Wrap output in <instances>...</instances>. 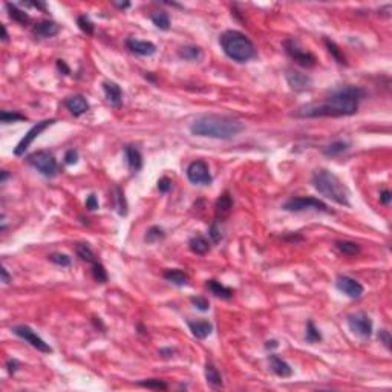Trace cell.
Returning <instances> with one entry per match:
<instances>
[{
    "label": "cell",
    "instance_id": "obj_1",
    "mask_svg": "<svg viewBox=\"0 0 392 392\" xmlns=\"http://www.w3.org/2000/svg\"><path fill=\"white\" fill-rule=\"evenodd\" d=\"M365 97V90L357 86H345L320 105H306L299 108L294 113L299 118L317 117H348L359 110V103Z\"/></svg>",
    "mask_w": 392,
    "mask_h": 392
},
{
    "label": "cell",
    "instance_id": "obj_2",
    "mask_svg": "<svg viewBox=\"0 0 392 392\" xmlns=\"http://www.w3.org/2000/svg\"><path fill=\"white\" fill-rule=\"evenodd\" d=\"M244 129V123L225 115H202L190 124L193 135L215 140H233Z\"/></svg>",
    "mask_w": 392,
    "mask_h": 392
},
{
    "label": "cell",
    "instance_id": "obj_3",
    "mask_svg": "<svg viewBox=\"0 0 392 392\" xmlns=\"http://www.w3.org/2000/svg\"><path fill=\"white\" fill-rule=\"evenodd\" d=\"M314 189L325 198L331 199L339 205L349 207V190L345 186V182L328 169H317L311 176Z\"/></svg>",
    "mask_w": 392,
    "mask_h": 392
},
{
    "label": "cell",
    "instance_id": "obj_4",
    "mask_svg": "<svg viewBox=\"0 0 392 392\" xmlns=\"http://www.w3.org/2000/svg\"><path fill=\"white\" fill-rule=\"evenodd\" d=\"M219 43H221V48L228 59H232L238 63H245L256 55V49H255L253 42L245 34H242L239 31H233V29L225 31L221 36V39H219Z\"/></svg>",
    "mask_w": 392,
    "mask_h": 392
},
{
    "label": "cell",
    "instance_id": "obj_5",
    "mask_svg": "<svg viewBox=\"0 0 392 392\" xmlns=\"http://www.w3.org/2000/svg\"><path fill=\"white\" fill-rule=\"evenodd\" d=\"M28 163L46 178H54L59 174V166L54 155L48 151H39L28 156Z\"/></svg>",
    "mask_w": 392,
    "mask_h": 392
},
{
    "label": "cell",
    "instance_id": "obj_6",
    "mask_svg": "<svg viewBox=\"0 0 392 392\" xmlns=\"http://www.w3.org/2000/svg\"><path fill=\"white\" fill-rule=\"evenodd\" d=\"M283 209L286 212H305V210H316V212H328V207L325 202H322L311 196H297V198L288 199L283 204Z\"/></svg>",
    "mask_w": 392,
    "mask_h": 392
},
{
    "label": "cell",
    "instance_id": "obj_7",
    "mask_svg": "<svg viewBox=\"0 0 392 392\" xmlns=\"http://www.w3.org/2000/svg\"><path fill=\"white\" fill-rule=\"evenodd\" d=\"M283 48H285V52L291 57V59L302 67H313L316 65V57L308 52V51H304L301 46L297 44V42L288 39L283 42Z\"/></svg>",
    "mask_w": 392,
    "mask_h": 392
},
{
    "label": "cell",
    "instance_id": "obj_8",
    "mask_svg": "<svg viewBox=\"0 0 392 392\" xmlns=\"http://www.w3.org/2000/svg\"><path fill=\"white\" fill-rule=\"evenodd\" d=\"M187 178L192 184L196 186H210L213 178L210 175L209 166L205 164V161H193L187 167Z\"/></svg>",
    "mask_w": 392,
    "mask_h": 392
},
{
    "label": "cell",
    "instance_id": "obj_9",
    "mask_svg": "<svg viewBox=\"0 0 392 392\" xmlns=\"http://www.w3.org/2000/svg\"><path fill=\"white\" fill-rule=\"evenodd\" d=\"M347 324H348L349 329L355 334V336H359L362 339L371 337V334H372V320L368 314L354 313V314L348 316Z\"/></svg>",
    "mask_w": 392,
    "mask_h": 392
},
{
    "label": "cell",
    "instance_id": "obj_10",
    "mask_svg": "<svg viewBox=\"0 0 392 392\" xmlns=\"http://www.w3.org/2000/svg\"><path fill=\"white\" fill-rule=\"evenodd\" d=\"M11 331H13L17 337H20V339L25 340L26 343H29L31 347L36 348L37 351L44 352V354L52 352V348L49 347V345L46 343L40 336H37V334L34 332L29 327H26V325H19V327H14Z\"/></svg>",
    "mask_w": 392,
    "mask_h": 392
},
{
    "label": "cell",
    "instance_id": "obj_11",
    "mask_svg": "<svg viewBox=\"0 0 392 392\" xmlns=\"http://www.w3.org/2000/svg\"><path fill=\"white\" fill-rule=\"evenodd\" d=\"M54 123H55V120H43V121H40V123H37V124H34L32 128L26 132V135L20 140V143L17 144V147L14 149V155H16V156H22L23 153L26 152V149L32 144V141L36 140V138H37L43 131H46V129H48L49 126L54 124Z\"/></svg>",
    "mask_w": 392,
    "mask_h": 392
},
{
    "label": "cell",
    "instance_id": "obj_12",
    "mask_svg": "<svg viewBox=\"0 0 392 392\" xmlns=\"http://www.w3.org/2000/svg\"><path fill=\"white\" fill-rule=\"evenodd\" d=\"M336 286L340 293L348 296L349 299H360L362 294L365 293L363 285L352 278H348V276H339L336 281Z\"/></svg>",
    "mask_w": 392,
    "mask_h": 392
},
{
    "label": "cell",
    "instance_id": "obj_13",
    "mask_svg": "<svg viewBox=\"0 0 392 392\" xmlns=\"http://www.w3.org/2000/svg\"><path fill=\"white\" fill-rule=\"evenodd\" d=\"M285 78H286L288 85H290V87L297 90V92L308 90L311 86H313V78L306 74L294 71V69H288L286 74H285Z\"/></svg>",
    "mask_w": 392,
    "mask_h": 392
},
{
    "label": "cell",
    "instance_id": "obj_14",
    "mask_svg": "<svg viewBox=\"0 0 392 392\" xmlns=\"http://www.w3.org/2000/svg\"><path fill=\"white\" fill-rule=\"evenodd\" d=\"M126 46H128V49L132 51L133 54L143 55V57H151L156 52V46L152 42L138 40L133 37H129L128 40H126Z\"/></svg>",
    "mask_w": 392,
    "mask_h": 392
},
{
    "label": "cell",
    "instance_id": "obj_15",
    "mask_svg": "<svg viewBox=\"0 0 392 392\" xmlns=\"http://www.w3.org/2000/svg\"><path fill=\"white\" fill-rule=\"evenodd\" d=\"M59 31H60V26L52 20H42V22L36 23L32 28V34L39 39H51V37L57 36Z\"/></svg>",
    "mask_w": 392,
    "mask_h": 392
},
{
    "label": "cell",
    "instance_id": "obj_16",
    "mask_svg": "<svg viewBox=\"0 0 392 392\" xmlns=\"http://www.w3.org/2000/svg\"><path fill=\"white\" fill-rule=\"evenodd\" d=\"M103 90H105V95H106V100L110 106L113 108H120L121 103H123V90L121 87L115 83V82H110V80H106L105 83H103Z\"/></svg>",
    "mask_w": 392,
    "mask_h": 392
},
{
    "label": "cell",
    "instance_id": "obj_17",
    "mask_svg": "<svg viewBox=\"0 0 392 392\" xmlns=\"http://www.w3.org/2000/svg\"><path fill=\"white\" fill-rule=\"evenodd\" d=\"M65 106H66V109L69 112L74 115V117H80V115H83V113H86L89 110V103L83 95L67 97L65 100Z\"/></svg>",
    "mask_w": 392,
    "mask_h": 392
},
{
    "label": "cell",
    "instance_id": "obj_18",
    "mask_svg": "<svg viewBox=\"0 0 392 392\" xmlns=\"http://www.w3.org/2000/svg\"><path fill=\"white\" fill-rule=\"evenodd\" d=\"M270 370L278 375V377H282V378H288L293 375V370L291 366L288 365L285 360H282L279 355H270Z\"/></svg>",
    "mask_w": 392,
    "mask_h": 392
},
{
    "label": "cell",
    "instance_id": "obj_19",
    "mask_svg": "<svg viewBox=\"0 0 392 392\" xmlns=\"http://www.w3.org/2000/svg\"><path fill=\"white\" fill-rule=\"evenodd\" d=\"M124 153H126V159H128L129 170L132 172V174H136V172H140L141 167H143L141 152L138 151L136 147H133V146H126L124 147Z\"/></svg>",
    "mask_w": 392,
    "mask_h": 392
},
{
    "label": "cell",
    "instance_id": "obj_20",
    "mask_svg": "<svg viewBox=\"0 0 392 392\" xmlns=\"http://www.w3.org/2000/svg\"><path fill=\"white\" fill-rule=\"evenodd\" d=\"M187 325L192 331V334L196 337V339H205V337H209L212 331H213V325L210 324V322H207V320H198V322H187Z\"/></svg>",
    "mask_w": 392,
    "mask_h": 392
},
{
    "label": "cell",
    "instance_id": "obj_21",
    "mask_svg": "<svg viewBox=\"0 0 392 392\" xmlns=\"http://www.w3.org/2000/svg\"><path fill=\"white\" fill-rule=\"evenodd\" d=\"M232 207H233V199H232V196H230L228 192H224L221 196L218 198L216 204H215V212L218 216H227L230 213V210H232Z\"/></svg>",
    "mask_w": 392,
    "mask_h": 392
},
{
    "label": "cell",
    "instance_id": "obj_22",
    "mask_svg": "<svg viewBox=\"0 0 392 392\" xmlns=\"http://www.w3.org/2000/svg\"><path fill=\"white\" fill-rule=\"evenodd\" d=\"M189 248L195 253V255H205L210 250V244L204 236L196 235L189 240Z\"/></svg>",
    "mask_w": 392,
    "mask_h": 392
},
{
    "label": "cell",
    "instance_id": "obj_23",
    "mask_svg": "<svg viewBox=\"0 0 392 392\" xmlns=\"http://www.w3.org/2000/svg\"><path fill=\"white\" fill-rule=\"evenodd\" d=\"M207 288L216 296V297H221V299H225V301H228V299H232L233 297V291L230 290L228 286L222 285L221 282H218V281H207Z\"/></svg>",
    "mask_w": 392,
    "mask_h": 392
},
{
    "label": "cell",
    "instance_id": "obj_24",
    "mask_svg": "<svg viewBox=\"0 0 392 392\" xmlns=\"http://www.w3.org/2000/svg\"><path fill=\"white\" fill-rule=\"evenodd\" d=\"M205 380H207V383H209V386H212V388H221L222 386V377L215 368V365H212V363L205 365Z\"/></svg>",
    "mask_w": 392,
    "mask_h": 392
},
{
    "label": "cell",
    "instance_id": "obj_25",
    "mask_svg": "<svg viewBox=\"0 0 392 392\" xmlns=\"http://www.w3.org/2000/svg\"><path fill=\"white\" fill-rule=\"evenodd\" d=\"M164 279L178 286H184L189 283V276L181 270H167L164 273Z\"/></svg>",
    "mask_w": 392,
    "mask_h": 392
},
{
    "label": "cell",
    "instance_id": "obj_26",
    "mask_svg": "<svg viewBox=\"0 0 392 392\" xmlns=\"http://www.w3.org/2000/svg\"><path fill=\"white\" fill-rule=\"evenodd\" d=\"M179 57L187 62H198L202 59V51L198 48V46H184V48L179 49Z\"/></svg>",
    "mask_w": 392,
    "mask_h": 392
},
{
    "label": "cell",
    "instance_id": "obj_27",
    "mask_svg": "<svg viewBox=\"0 0 392 392\" xmlns=\"http://www.w3.org/2000/svg\"><path fill=\"white\" fill-rule=\"evenodd\" d=\"M336 248L347 256H355L360 253V245L351 240H336Z\"/></svg>",
    "mask_w": 392,
    "mask_h": 392
},
{
    "label": "cell",
    "instance_id": "obj_28",
    "mask_svg": "<svg viewBox=\"0 0 392 392\" xmlns=\"http://www.w3.org/2000/svg\"><path fill=\"white\" fill-rule=\"evenodd\" d=\"M6 9H8L9 17L13 19L14 22L20 23V25H26V23L29 22V16H28L23 9L17 8L16 5H13V3H6Z\"/></svg>",
    "mask_w": 392,
    "mask_h": 392
},
{
    "label": "cell",
    "instance_id": "obj_29",
    "mask_svg": "<svg viewBox=\"0 0 392 392\" xmlns=\"http://www.w3.org/2000/svg\"><path fill=\"white\" fill-rule=\"evenodd\" d=\"M348 149H349V143H347V141H334V143L328 144L324 149V153L327 156H337V155H342L343 152H347Z\"/></svg>",
    "mask_w": 392,
    "mask_h": 392
},
{
    "label": "cell",
    "instance_id": "obj_30",
    "mask_svg": "<svg viewBox=\"0 0 392 392\" xmlns=\"http://www.w3.org/2000/svg\"><path fill=\"white\" fill-rule=\"evenodd\" d=\"M75 251H77L78 258L82 259V261H85V262H87V263H94V262H97L95 253L92 251V248L89 247V244H83V242H82V244H77Z\"/></svg>",
    "mask_w": 392,
    "mask_h": 392
},
{
    "label": "cell",
    "instance_id": "obj_31",
    "mask_svg": "<svg viewBox=\"0 0 392 392\" xmlns=\"http://www.w3.org/2000/svg\"><path fill=\"white\" fill-rule=\"evenodd\" d=\"M151 20L153 22V25L156 28H159L161 31H167L170 28V19L169 14L164 13V11H155V13L151 16Z\"/></svg>",
    "mask_w": 392,
    "mask_h": 392
},
{
    "label": "cell",
    "instance_id": "obj_32",
    "mask_svg": "<svg viewBox=\"0 0 392 392\" xmlns=\"http://www.w3.org/2000/svg\"><path fill=\"white\" fill-rule=\"evenodd\" d=\"M113 193H115V196H113V198H115V209H117L120 216H126V215H128V202H126L123 190L120 187H115Z\"/></svg>",
    "mask_w": 392,
    "mask_h": 392
},
{
    "label": "cell",
    "instance_id": "obj_33",
    "mask_svg": "<svg viewBox=\"0 0 392 392\" xmlns=\"http://www.w3.org/2000/svg\"><path fill=\"white\" fill-rule=\"evenodd\" d=\"M164 236H166L164 230L161 228V227L153 225V227H151V228H149L147 232H146L144 240L147 242V244H153V242H158V240H161V239H164Z\"/></svg>",
    "mask_w": 392,
    "mask_h": 392
},
{
    "label": "cell",
    "instance_id": "obj_34",
    "mask_svg": "<svg viewBox=\"0 0 392 392\" xmlns=\"http://www.w3.org/2000/svg\"><path fill=\"white\" fill-rule=\"evenodd\" d=\"M92 276L98 283H106L108 282V271L103 267V263L94 262L92 263Z\"/></svg>",
    "mask_w": 392,
    "mask_h": 392
},
{
    "label": "cell",
    "instance_id": "obj_35",
    "mask_svg": "<svg viewBox=\"0 0 392 392\" xmlns=\"http://www.w3.org/2000/svg\"><path fill=\"white\" fill-rule=\"evenodd\" d=\"M305 340L308 343H316V342H320L322 340V334L320 331L314 327L313 322H308L306 324V334H305Z\"/></svg>",
    "mask_w": 392,
    "mask_h": 392
},
{
    "label": "cell",
    "instance_id": "obj_36",
    "mask_svg": "<svg viewBox=\"0 0 392 392\" xmlns=\"http://www.w3.org/2000/svg\"><path fill=\"white\" fill-rule=\"evenodd\" d=\"M325 44H327V48H328L329 54L334 57V59L337 60V63H340V65H347V59H345V55L342 54V51L339 49V46H337L336 43L331 42V40H325Z\"/></svg>",
    "mask_w": 392,
    "mask_h": 392
},
{
    "label": "cell",
    "instance_id": "obj_37",
    "mask_svg": "<svg viewBox=\"0 0 392 392\" xmlns=\"http://www.w3.org/2000/svg\"><path fill=\"white\" fill-rule=\"evenodd\" d=\"M77 25H78L80 29H82L86 34V36H92V34H94L95 26H94V23L90 22V19L87 16H78Z\"/></svg>",
    "mask_w": 392,
    "mask_h": 392
},
{
    "label": "cell",
    "instance_id": "obj_38",
    "mask_svg": "<svg viewBox=\"0 0 392 392\" xmlns=\"http://www.w3.org/2000/svg\"><path fill=\"white\" fill-rule=\"evenodd\" d=\"M138 385L143 386V388H147V389H155V391H166L169 388L167 383H164L163 380H158V378L143 380V382H138Z\"/></svg>",
    "mask_w": 392,
    "mask_h": 392
},
{
    "label": "cell",
    "instance_id": "obj_39",
    "mask_svg": "<svg viewBox=\"0 0 392 392\" xmlns=\"http://www.w3.org/2000/svg\"><path fill=\"white\" fill-rule=\"evenodd\" d=\"M0 120H2L3 124H8V123H13V121H23V120H26V117L22 113H17V112L2 110V113H0Z\"/></svg>",
    "mask_w": 392,
    "mask_h": 392
},
{
    "label": "cell",
    "instance_id": "obj_40",
    "mask_svg": "<svg viewBox=\"0 0 392 392\" xmlns=\"http://www.w3.org/2000/svg\"><path fill=\"white\" fill-rule=\"evenodd\" d=\"M49 261L54 262L55 265H60V267H67V265H71V258L63 255V253H52L49 256Z\"/></svg>",
    "mask_w": 392,
    "mask_h": 392
},
{
    "label": "cell",
    "instance_id": "obj_41",
    "mask_svg": "<svg viewBox=\"0 0 392 392\" xmlns=\"http://www.w3.org/2000/svg\"><path fill=\"white\" fill-rule=\"evenodd\" d=\"M190 302H192V305H193L196 309H199V311H209V308H210V302L207 301L205 297H202V296L192 297V299H190Z\"/></svg>",
    "mask_w": 392,
    "mask_h": 392
},
{
    "label": "cell",
    "instance_id": "obj_42",
    "mask_svg": "<svg viewBox=\"0 0 392 392\" xmlns=\"http://www.w3.org/2000/svg\"><path fill=\"white\" fill-rule=\"evenodd\" d=\"M77 161H78V152L75 149H69L65 153V163L67 166H72V164H77Z\"/></svg>",
    "mask_w": 392,
    "mask_h": 392
},
{
    "label": "cell",
    "instance_id": "obj_43",
    "mask_svg": "<svg viewBox=\"0 0 392 392\" xmlns=\"http://www.w3.org/2000/svg\"><path fill=\"white\" fill-rule=\"evenodd\" d=\"M209 236L212 238V240L213 242H219L222 239V235H221V230L218 228V224L216 222H213L212 225H210V230H209Z\"/></svg>",
    "mask_w": 392,
    "mask_h": 392
},
{
    "label": "cell",
    "instance_id": "obj_44",
    "mask_svg": "<svg viewBox=\"0 0 392 392\" xmlns=\"http://www.w3.org/2000/svg\"><path fill=\"white\" fill-rule=\"evenodd\" d=\"M378 340L382 342L388 349H391V342L392 340H391V334H389L388 329H380V332H378Z\"/></svg>",
    "mask_w": 392,
    "mask_h": 392
},
{
    "label": "cell",
    "instance_id": "obj_45",
    "mask_svg": "<svg viewBox=\"0 0 392 392\" xmlns=\"http://www.w3.org/2000/svg\"><path fill=\"white\" fill-rule=\"evenodd\" d=\"M172 189V181L169 179V178H161L159 181H158V190L161 192V193H167L169 190Z\"/></svg>",
    "mask_w": 392,
    "mask_h": 392
},
{
    "label": "cell",
    "instance_id": "obj_46",
    "mask_svg": "<svg viewBox=\"0 0 392 392\" xmlns=\"http://www.w3.org/2000/svg\"><path fill=\"white\" fill-rule=\"evenodd\" d=\"M86 209L90 210V212H94V210L98 209V199H97L95 195H89L86 198Z\"/></svg>",
    "mask_w": 392,
    "mask_h": 392
},
{
    "label": "cell",
    "instance_id": "obj_47",
    "mask_svg": "<svg viewBox=\"0 0 392 392\" xmlns=\"http://www.w3.org/2000/svg\"><path fill=\"white\" fill-rule=\"evenodd\" d=\"M392 199V193L389 190H383L382 193H380V202H382L383 205H389Z\"/></svg>",
    "mask_w": 392,
    "mask_h": 392
},
{
    "label": "cell",
    "instance_id": "obj_48",
    "mask_svg": "<svg viewBox=\"0 0 392 392\" xmlns=\"http://www.w3.org/2000/svg\"><path fill=\"white\" fill-rule=\"evenodd\" d=\"M57 69H59L60 72H63L65 75H67V74H71V69L67 67V65L63 62V60H57Z\"/></svg>",
    "mask_w": 392,
    "mask_h": 392
},
{
    "label": "cell",
    "instance_id": "obj_49",
    "mask_svg": "<svg viewBox=\"0 0 392 392\" xmlns=\"http://www.w3.org/2000/svg\"><path fill=\"white\" fill-rule=\"evenodd\" d=\"M6 366H8L9 374H16L17 370H19V363H17V360H9V362L6 363Z\"/></svg>",
    "mask_w": 392,
    "mask_h": 392
},
{
    "label": "cell",
    "instance_id": "obj_50",
    "mask_svg": "<svg viewBox=\"0 0 392 392\" xmlns=\"http://www.w3.org/2000/svg\"><path fill=\"white\" fill-rule=\"evenodd\" d=\"M0 273H2V282L8 285V283L11 282V276L8 274V270H6L5 267H2V270H0Z\"/></svg>",
    "mask_w": 392,
    "mask_h": 392
},
{
    "label": "cell",
    "instance_id": "obj_51",
    "mask_svg": "<svg viewBox=\"0 0 392 392\" xmlns=\"http://www.w3.org/2000/svg\"><path fill=\"white\" fill-rule=\"evenodd\" d=\"M159 354L163 355V357H170L172 354H174V349H170V348H163V349H159Z\"/></svg>",
    "mask_w": 392,
    "mask_h": 392
},
{
    "label": "cell",
    "instance_id": "obj_52",
    "mask_svg": "<svg viewBox=\"0 0 392 392\" xmlns=\"http://www.w3.org/2000/svg\"><path fill=\"white\" fill-rule=\"evenodd\" d=\"M2 40L8 42V32H6V26L5 25H2Z\"/></svg>",
    "mask_w": 392,
    "mask_h": 392
},
{
    "label": "cell",
    "instance_id": "obj_53",
    "mask_svg": "<svg viewBox=\"0 0 392 392\" xmlns=\"http://www.w3.org/2000/svg\"><path fill=\"white\" fill-rule=\"evenodd\" d=\"M267 348H278V342L276 340H271V342H267V345H265Z\"/></svg>",
    "mask_w": 392,
    "mask_h": 392
},
{
    "label": "cell",
    "instance_id": "obj_54",
    "mask_svg": "<svg viewBox=\"0 0 392 392\" xmlns=\"http://www.w3.org/2000/svg\"><path fill=\"white\" fill-rule=\"evenodd\" d=\"M115 6L117 8H121V9H124V8H129L131 6V3L129 2H126V3H113Z\"/></svg>",
    "mask_w": 392,
    "mask_h": 392
},
{
    "label": "cell",
    "instance_id": "obj_55",
    "mask_svg": "<svg viewBox=\"0 0 392 392\" xmlns=\"http://www.w3.org/2000/svg\"><path fill=\"white\" fill-rule=\"evenodd\" d=\"M8 176H9V174L6 170H2V179H0V182H5L6 179H8Z\"/></svg>",
    "mask_w": 392,
    "mask_h": 392
}]
</instances>
